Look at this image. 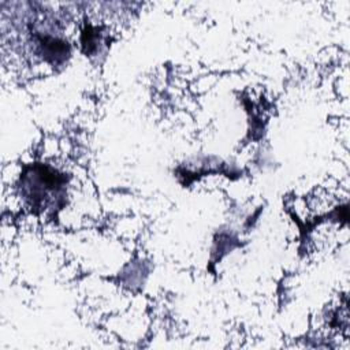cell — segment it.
I'll use <instances>...</instances> for the list:
<instances>
[{"instance_id":"cell-1","label":"cell","mask_w":350,"mask_h":350,"mask_svg":"<svg viewBox=\"0 0 350 350\" xmlns=\"http://www.w3.org/2000/svg\"><path fill=\"white\" fill-rule=\"evenodd\" d=\"M22 193L33 209L45 211L60 205L64 196V179L46 165H34L22 176Z\"/></svg>"}]
</instances>
